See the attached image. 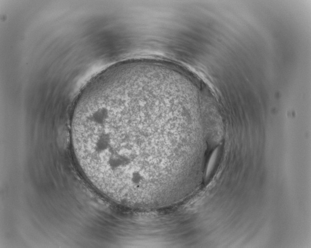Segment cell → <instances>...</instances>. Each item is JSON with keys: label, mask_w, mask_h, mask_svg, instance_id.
<instances>
[{"label": "cell", "mask_w": 311, "mask_h": 248, "mask_svg": "<svg viewBox=\"0 0 311 248\" xmlns=\"http://www.w3.org/2000/svg\"><path fill=\"white\" fill-rule=\"evenodd\" d=\"M183 113L168 96L121 80L93 86L78 98L71 121L83 174L114 201L166 179L182 160Z\"/></svg>", "instance_id": "obj_1"}]
</instances>
